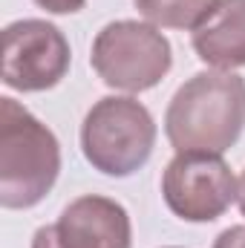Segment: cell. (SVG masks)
I'll return each instance as SVG.
<instances>
[{"mask_svg":"<svg viewBox=\"0 0 245 248\" xmlns=\"http://www.w3.org/2000/svg\"><path fill=\"white\" fill-rule=\"evenodd\" d=\"M245 130V81L208 69L187 78L165 113V133L176 153H216L240 141Z\"/></svg>","mask_w":245,"mask_h":248,"instance_id":"obj_1","label":"cell"},{"mask_svg":"<svg viewBox=\"0 0 245 248\" xmlns=\"http://www.w3.org/2000/svg\"><path fill=\"white\" fill-rule=\"evenodd\" d=\"M61 173V144L15 98H0V205L26 211L44 202Z\"/></svg>","mask_w":245,"mask_h":248,"instance_id":"obj_2","label":"cell"},{"mask_svg":"<svg viewBox=\"0 0 245 248\" xmlns=\"http://www.w3.org/2000/svg\"><path fill=\"white\" fill-rule=\"evenodd\" d=\"M156 144L150 110L127 95H107L92 104L81 124L84 159L104 176H133L141 170Z\"/></svg>","mask_w":245,"mask_h":248,"instance_id":"obj_3","label":"cell"},{"mask_svg":"<svg viewBox=\"0 0 245 248\" xmlns=\"http://www.w3.org/2000/svg\"><path fill=\"white\" fill-rule=\"evenodd\" d=\"M90 63L107 87L124 93H144L170 72L173 49L153 23L113 20L95 35Z\"/></svg>","mask_w":245,"mask_h":248,"instance_id":"obj_4","label":"cell"},{"mask_svg":"<svg viewBox=\"0 0 245 248\" xmlns=\"http://www.w3.org/2000/svg\"><path fill=\"white\" fill-rule=\"evenodd\" d=\"M69 44L63 32L38 17L15 20L3 29V84L17 93H44L69 72Z\"/></svg>","mask_w":245,"mask_h":248,"instance_id":"obj_5","label":"cell"},{"mask_svg":"<svg viewBox=\"0 0 245 248\" xmlns=\"http://www.w3.org/2000/svg\"><path fill=\"white\" fill-rule=\"evenodd\" d=\"M162 196L184 222H214L237 199V179L216 153H176L162 173Z\"/></svg>","mask_w":245,"mask_h":248,"instance_id":"obj_6","label":"cell"},{"mask_svg":"<svg viewBox=\"0 0 245 248\" xmlns=\"http://www.w3.org/2000/svg\"><path fill=\"white\" fill-rule=\"evenodd\" d=\"M58 237L63 248H130L133 225L122 202L98 193L72 199L61 211Z\"/></svg>","mask_w":245,"mask_h":248,"instance_id":"obj_7","label":"cell"},{"mask_svg":"<svg viewBox=\"0 0 245 248\" xmlns=\"http://www.w3.org/2000/svg\"><path fill=\"white\" fill-rule=\"evenodd\" d=\"M193 52L214 69L245 66V0H219L216 9L193 29Z\"/></svg>","mask_w":245,"mask_h":248,"instance_id":"obj_8","label":"cell"},{"mask_svg":"<svg viewBox=\"0 0 245 248\" xmlns=\"http://www.w3.org/2000/svg\"><path fill=\"white\" fill-rule=\"evenodd\" d=\"M138 15L162 29H196L219 0H133Z\"/></svg>","mask_w":245,"mask_h":248,"instance_id":"obj_9","label":"cell"},{"mask_svg":"<svg viewBox=\"0 0 245 248\" xmlns=\"http://www.w3.org/2000/svg\"><path fill=\"white\" fill-rule=\"evenodd\" d=\"M41 9H46L49 15H75L84 9L87 0H35Z\"/></svg>","mask_w":245,"mask_h":248,"instance_id":"obj_10","label":"cell"},{"mask_svg":"<svg viewBox=\"0 0 245 248\" xmlns=\"http://www.w3.org/2000/svg\"><path fill=\"white\" fill-rule=\"evenodd\" d=\"M214 248H245V225H231V228H225V231L216 237Z\"/></svg>","mask_w":245,"mask_h":248,"instance_id":"obj_11","label":"cell"},{"mask_svg":"<svg viewBox=\"0 0 245 248\" xmlns=\"http://www.w3.org/2000/svg\"><path fill=\"white\" fill-rule=\"evenodd\" d=\"M32 248H63L55 225H41L32 237Z\"/></svg>","mask_w":245,"mask_h":248,"instance_id":"obj_12","label":"cell"},{"mask_svg":"<svg viewBox=\"0 0 245 248\" xmlns=\"http://www.w3.org/2000/svg\"><path fill=\"white\" fill-rule=\"evenodd\" d=\"M237 202H240V211H243V217H245V170L237 179Z\"/></svg>","mask_w":245,"mask_h":248,"instance_id":"obj_13","label":"cell"},{"mask_svg":"<svg viewBox=\"0 0 245 248\" xmlns=\"http://www.w3.org/2000/svg\"><path fill=\"white\" fill-rule=\"evenodd\" d=\"M168 248H176V246H168Z\"/></svg>","mask_w":245,"mask_h":248,"instance_id":"obj_14","label":"cell"}]
</instances>
